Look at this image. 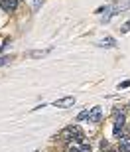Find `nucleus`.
<instances>
[{
  "instance_id": "f257e3e1",
  "label": "nucleus",
  "mask_w": 130,
  "mask_h": 152,
  "mask_svg": "<svg viewBox=\"0 0 130 152\" xmlns=\"http://www.w3.org/2000/svg\"><path fill=\"white\" fill-rule=\"evenodd\" d=\"M63 138V140H73V136H75V140L77 142H85V136H83V132H81V129L77 126V124H71V126H67L65 130H61V134H59Z\"/></svg>"
},
{
  "instance_id": "f03ea898",
  "label": "nucleus",
  "mask_w": 130,
  "mask_h": 152,
  "mask_svg": "<svg viewBox=\"0 0 130 152\" xmlns=\"http://www.w3.org/2000/svg\"><path fill=\"white\" fill-rule=\"evenodd\" d=\"M124 126V113H120V111H114V134L118 136L120 130Z\"/></svg>"
},
{
  "instance_id": "7ed1b4c3",
  "label": "nucleus",
  "mask_w": 130,
  "mask_h": 152,
  "mask_svg": "<svg viewBox=\"0 0 130 152\" xmlns=\"http://www.w3.org/2000/svg\"><path fill=\"white\" fill-rule=\"evenodd\" d=\"M73 105H75V97H63V99L53 103V107H59V109H69Z\"/></svg>"
},
{
  "instance_id": "20e7f679",
  "label": "nucleus",
  "mask_w": 130,
  "mask_h": 152,
  "mask_svg": "<svg viewBox=\"0 0 130 152\" xmlns=\"http://www.w3.org/2000/svg\"><path fill=\"white\" fill-rule=\"evenodd\" d=\"M101 117H102L101 107H93L89 111V123H99V121H101Z\"/></svg>"
},
{
  "instance_id": "39448f33",
  "label": "nucleus",
  "mask_w": 130,
  "mask_h": 152,
  "mask_svg": "<svg viewBox=\"0 0 130 152\" xmlns=\"http://www.w3.org/2000/svg\"><path fill=\"white\" fill-rule=\"evenodd\" d=\"M16 6H18V0H2V2H0V8H2L4 12L16 10Z\"/></svg>"
},
{
  "instance_id": "423d86ee",
  "label": "nucleus",
  "mask_w": 130,
  "mask_h": 152,
  "mask_svg": "<svg viewBox=\"0 0 130 152\" xmlns=\"http://www.w3.org/2000/svg\"><path fill=\"white\" fill-rule=\"evenodd\" d=\"M99 45H101V48H114L116 42H114V38H105V39L99 42Z\"/></svg>"
},
{
  "instance_id": "0eeeda50",
  "label": "nucleus",
  "mask_w": 130,
  "mask_h": 152,
  "mask_svg": "<svg viewBox=\"0 0 130 152\" xmlns=\"http://www.w3.org/2000/svg\"><path fill=\"white\" fill-rule=\"evenodd\" d=\"M120 152H130V138L128 136L120 138Z\"/></svg>"
},
{
  "instance_id": "6e6552de",
  "label": "nucleus",
  "mask_w": 130,
  "mask_h": 152,
  "mask_svg": "<svg viewBox=\"0 0 130 152\" xmlns=\"http://www.w3.org/2000/svg\"><path fill=\"white\" fill-rule=\"evenodd\" d=\"M47 53H49V50H41V51H32L30 56L32 57H44V56H47Z\"/></svg>"
},
{
  "instance_id": "1a4fd4ad",
  "label": "nucleus",
  "mask_w": 130,
  "mask_h": 152,
  "mask_svg": "<svg viewBox=\"0 0 130 152\" xmlns=\"http://www.w3.org/2000/svg\"><path fill=\"white\" fill-rule=\"evenodd\" d=\"M79 152H91V144H87V142H83L79 148Z\"/></svg>"
},
{
  "instance_id": "9d476101",
  "label": "nucleus",
  "mask_w": 130,
  "mask_h": 152,
  "mask_svg": "<svg viewBox=\"0 0 130 152\" xmlns=\"http://www.w3.org/2000/svg\"><path fill=\"white\" fill-rule=\"evenodd\" d=\"M79 121H85V118H89V109H87V111H83V113H79Z\"/></svg>"
},
{
  "instance_id": "9b49d317",
  "label": "nucleus",
  "mask_w": 130,
  "mask_h": 152,
  "mask_svg": "<svg viewBox=\"0 0 130 152\" xmlns=\"http://www.w3.org/2000/svg\"><path fill=\"white\" fill-rule=\"evenodd\" d=\"M126 8H130V0H126L124 4H120V6H118V8H116V10H118V12H120V10H126Z\"/></svg>"
},
{
  "instance_id": "f8f14e48",
  "label": "nucleus",
  "mask_w": 130,
  "mask_h": 152,
  "mask_svg": "<svg viewBox=\"0 0 130 152\" xmlns=\"http://www.w3.org/2000/svg\"><path fill=\"white\" fill-rule=\"evenodd\" d=\"M120 32H122V34H126V32H130V20H128V22L124 24V26H122V28H120Z\"/></svg>"
},
{
  "instance_id": "ddd939ff",
  "label": "nucleus",
  "mask_w": 130,
  "mask_h": 152,
  "mask_svg": "<svg viewBox=\"0 0 130 152\" xmlns=\"http://www.w3.org/2000/svg\"><path fill=\"white\" fill-rule=\"evenodd\" d=\"M41 4H44V0H34V10H40Z\"/></svg>"
},
{
  "instance_id": "4468645a",
  "label": "nucleus",
  "mask_w": 130,
  "mask_h": 152,
  "mask_svg": "<svg viewBox=\"0 0 130 152\" xmlns=\"http://www.w3.org/2000/svg\"><path fill=\"white\" fill-rule=\"evenodd\" d=\"M8 59H10V57H0V65H4V63H8Z\"/></svg>"
},
{
  "instance_id": "2eb2a0df",
  "label": "nucleus",
  "mask_w": 130,
  "mask_h": 152,
  "mask_svg": "<svg viewBox=\"0 0 130 152\" xmlns=\"http://www.w3.org/2000/svg\"><path fill=\"white\" fill-rule=\"evenodd\" d=\"M128 85H130V81H124V83H120V89H126Z\"/></svg>"
},
{
  "instance_id": "dca6fc26",
  "label": "nucleus",
  "mask_w": 130,
  "mask_h": 152,
  "mask_svg": "<svg viewBox=\"0 0 130 152\" xmlns=\"http://www.w3.org/2000/svg\"><path fill=\"white\" fill-rule=\"evenodd\" d=\"M71 152H79V150H71Z\"/></svg>"
}]
</instances>
